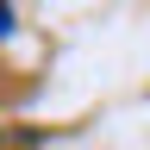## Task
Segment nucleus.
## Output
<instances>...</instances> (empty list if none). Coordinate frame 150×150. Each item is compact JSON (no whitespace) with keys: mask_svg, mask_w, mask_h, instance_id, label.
Here are the masks:
<instances>
[{"mask_svg":"<svg viewBox=\"0 0 150 150\" xmlns=\"http://www.w3.org/2000/svg\"><path fill=\"white\" fill-rule=\"evenodd\" d=\"M6 31H13V6L0 0V38H6Z\"/></svg>","mask_w":150,"mask_h":150,"instance_id":"f257e3e1","label":"nucleus"}]
</instances>
